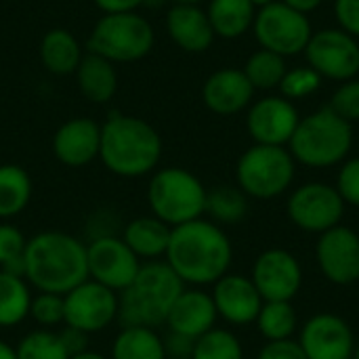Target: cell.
<instances>
[{
  "mask_svg": "<svg viewBox=\"0 0 359 359\" xmlns=\"http://www.w3.org/2000/svg\"><path fill=\"white\" fill-rule=\"evenodd\" d=\"M297 175V162L288 147L252 145L236 164V185L255 200H276L284 196Z\"/></svg>",
  "mask_w": 359,
  "mask_h": 359,
  "instance_id": "obj_8",
  "label": "cell"
},
{
  "mask_svg": "<svg viewBox=\"0 0 359 359\" xmlns=\"http://www.w3.org/2000/svg\"><path fill=\"white\" fill-rule=\"evenodd\" d=\"M164 341V349H166V358L168 359H189L191 351H194V339H187L183 334L170 332L166 337H162Z\"/></svg>",
  "mask_w": 359,
  "mask_h": 359,
  "instance_id": "obj_42",
  "label": "cell"
},
{
  "mask_svg": "<svg viewBox=\"0 0 359 359\" xmlns=\"http://www.w3.org/2000/svg\"><path fill=\"white\" fill-rule=\"evenodd\" d=\"M170 231L172 227H168L154 215L137 217L124 225L122 240L141 261H160L166 255Z\"/></svg>",
  "mask_w": 359,
  "mask_h": 359,
  "instance_id": "obj_24",
  "label": "cell"
},
{
  "mask_svg": "<svg viewBox=\"0 0 359 359\" xmlns=\"http://www.w3.org/2000/svg\"><path fill=\"white\" fill-rule=\"evenodd\" d=\"M282 2L288 4L290 8L303 13V15H309V13H313L316 8H320V4H322L324 0H282Z\"/></svg>",
  "mask_w": 359,
  "mask_h": 359,
  "instance_id": "obj_45",
  "label": "cell"
},
{
  "mask_svg": "<svg viewBox=\"0 0 359 359\" xmlns=\"http://www.w3.org/2000/svg\"><path fill=\"white\" fill-rule=\"evenodd\" d=\"M250 280L263 301L292 303L303 288V265L286 248H267L255 259Z\"/></svg>",
  "mask_w": 359,
  "mask_h": 359,
  "instance_id": "obj_15",
  "label": "cell"
},
{
  "mask_svg": "<svg viewBox=\"0 0 359 359\" xmlns=\"http://www.w3.org/2000/svg\"><path fill=\"white\" fill-rule=\"evenodd\" d=\"M204 183L181 166H168L151 172L147 185V204L151 215L168 227H179L206 215Z\"/></svg>",
  "mask_w": 359,
  "mask_h": 359,
  "instance_id": "obj_6",
  "label": "cell"
},
{
  "mask_svg": "<svg viewBox=\"0 0 359 359\" xmlns=\"http://www.w3.org/2000/svg\"><path fill=\"white\" fill-rule=\"evenodd\" d=\"M334 17L343 32L359 40V0H334Z\"/></svg>",
  "mask_w": 359,
  "mask_h": 359,
  "instance_id": "obj_41",
  "label": "cell"
},
{
  "mask_svg": "<svg viewBox=\"0 0 359 359\" xmlns=\"http://www.w3.org/2000/svg\"><path fill=\"white\" fill-rule=\"evenodd\" d=\"M242 72L246 74L255 90H273V88H280L288 67L282 55L259 48L257 53L248 57Z\"/></svg>",
  "mask_w": 359,
  "mask_h": 359,
  "instance_id": "obj_32",
  "label": "cell"
},
{
  "mask_svg": "<svg viewBox=\"0 0 359 359\" xmlns=\"http://www.w3.org/2000/svg\"><path fill=\"white\" fill-rule=\"evenodd\" d=\"M27 238L11 223H0V271L23 276V255Z\"/></svg>",
  "mask_w": 359,
  "mask_h": 359,
  "instance_id": "obj_35",
  "label": "cell"
},
{
  "mask_svg": "<svg viewBox=\"0 0 359 359\" xmlns=\"http://www.w3.org/2000/svg\"><path fill=\"white\" fill-rule=\"evenodd\" d=\"M34 194L32 179L17 164H0V221L21 215Z\"/></svg>",
  "mask_w": 359,
  "mask_h": 359,
  "instance_id": "obj_28",
  "label": "cell"
},
{
  "mask_svg": "<svg viewBox=\"0 0 359 359\" xmlns=\"http://www.w3.org/2000/svg\"><path fill=\"white\" fill-rule=\"evenodd\" d=\"M206 15L215 36L236 40L252 27L257 6L250 0H210Z\"/></svg>",
  "mask_w": 359,
  "mask_h": 359,
  "instance_id": "obj_26",
  "label": "cell"
},
{
  "mask_svg": "<svg viewBox=\"0 0 359 359\" xmlns=\"http://www.w3.org/2000/svg\"><path fill=\"white\" fill-rule=\"evenodd\" d=\"M210 297L215 301L219 320L227 322L229 326L255 324V320L265 303L263 297L259 294L257 286L252 284L250 276L231 273V271L212 284Z\"/></svg>",
  "mask_w": 359,
  "mask_h": 359,
  "instance_id": "obj_18",
  "label": "cell"
},
{
  "mask_svg": "<svg viewBox=\"0 0 359 359\" xmlns=\"http://www.w3.org/2000/svg\"><path fill=\"white\" fill-rule=\"evenodd\" d=\"M109 359H168L164 341L156 328L122 326L111 343Z\"/></svg>",
  "mask_w": 359,
  "mask_h": 359,
  "instance_id": "obj_27",
  "label": "cell"
},
{
  "mask_svg": "<svg viewBox=\"0 0 359 359\" xmlns=\"http://www.w3.org/2000/svg\"><path fill=\"white\" fill-rule=\"evenodd\" d=\"M257 359H307L297 339L286 341H265Z\"/></svg>",
  "mask_w": 359,
  "mask_h": 359,
  "instance_id": "obj_40",
  "label": "cell"
},
{
  "mask_svg": "<svg viewBox=\"0 0 359 359\" xmlns=\"http://www.w3.org/2000/svg\"><path fill=\"white\" fill-rule=\"evenodd\" d=\"M141 265V259L128 248L122 236H97L86 244L88 280H95L118 294L133 284Z\"/></svg>",
  "mask_w": 359,
  "mask_h": 359,
  "instance_id": "obj_11",
  "label": "cell"
},
{
  "mask_svg": "<svg viewBox=\"0 0 359 359\" xmlns=\"http://www.w3.org/2000/svg\"><path fill=\"white\" fill-rule=\"evenodd\" d=\"M156 34L151 23L133 13H103L93 25L86 50L105 57L111 63H130L147 57L154 48Z\"/></svg>",
  "mask_w": 359,
  "mask_h": 359,
  "instance_id": "obj_7",
  "label": "cell"
},
{
  "mask_svg": "<svg viewBox=\"0 0 359 359\" xmlns=\"http://www.w3.org/2000/svg\"><path fill=\"white\" fill-rule=\"evenodd\" d=\"M299 122L301 116L297 105L282 95H269L255 101L246 116L248 135L257 145L288 147Z\"/></svg>",
  "mask_w": 359,
  "mask_h": 359,
  "instance_id": "obj_17",
  "label": "cell"
},
{
  "mask_svg": "<svg viewBox=\"0 0 359 359\" xmlns=\"http://www.w3.org/2000/svg\"><path fill=\"white\" fill-rule=\"evenodd\" d=\"M322 76L311 69L309 65L305 67H294V69H288L282 84H280V93L282 97H286L288 101H299V99H305L313 93L320 90L322 86Z\"/></svg>",
  "mask_w": 359,
  "mask_h": 359,
  "instance_id": "obj_36",
  "label": "cell"
},
{
  "mask_svg": "<svg viewBox=\"0 0 359 359\" xmlns=\"http://www.w3.org/2000/svg\"><path fill=\"white\" fill-rule=\"evenodd\" d=\"M23 278L38 292L67 294L88 280L86 244L65 231H40L27 238Z\"/></svg>",
  "mask_w": 359,
  "mask_h": 359,
  "instance_id": "obj_2",
  "label": "cell"
},
{
  "mask_svg": "<svg viewBox=\"0 0 359 359\" xmlns=\"http://www.w3.org/2000/svg\"><path fill=\"white\" fill-rule=\"evenodd\" d=\"M99 158L116 177L139 179L158 168L162 139L149 122L114 111L101 124Z\"/></svg>",
  "mask_w": 359,
  "mask_h": 359,
  "instance_id": "obj_3",
  "label": "cell"
},
{
  "mask_svg": "<svg viewBox=\"0 0 359 359\" xmlns=\"http://www.w3.org/2000/svg\"><path fill=\"white\" fill-rule=\"evenodd\" d=\"M189 359H244V347L236 332L217 326L196 339Z\"/></svg>",
  "mask_w": 359,
  "mask_h": 359,
  "instance_id": "obj_33",
  "label": "cell"
},
{
  "mask_svg": "<svg viewBox=\"0 0 359 359\" xmlns=\"http://www.w3.org/2000/svg\"><path fill=\"white\" fill-rule=\"evenodd\" d=\"M32 286L23 276L0 271V328H13L29 318Z\"/></svg>",
  "mask_w": 359,
  "mask_h": 359,
  "instance_id": "obj_29",
  "label": "cell"
},
{
  "mask_svg": "<svg viewBox=\"0 0 359 359\" xmlns=\"http://www.w3.org/2000/svg\"><path fill=\"white\" fill-rule=\"evenodd\" d=\"M103 13H133L139 6H145L147 0H93Z\"/></svg>",
  "mask_w": 359,
  "mask_h": 359,
  "instance_id": "obj_44",
  "label": "cell"
},
{
  "mask_svg": "<svg viewBox=\"0 0 359 359\" xmlns=\"http://www.w3.org/2000/svg\"><path fill=\"white\" fill-rule=\"evenodd\" d=\"M255 88L246 74L236 67H225L210 74L202 86L204 105L219 116H233L252 103Z\"/></svg>",
  "mask_w": 359,
  "mask_h": 359,
  "instance_id": "obj_21",
  "label": "cell"
},
{
  "mask_svg": "<svg viewBox=\"0 0 359 359\" xmlns=\"http://www.w3.org/2000/svg\"><path fill=\"white\" fill-rule=\"evenodd\" d=\"M257 8H263V6H267V4H271V2H276V0H250Z\"/></svg>",
  "mask_w": 359,
  "mask_h": 359,
  "instance_id": "obj_48",
  "label": "cell"
},
{
  "mask_svg": "<svg viewBox=\"0 0 359 359\" xmlns=\"http://www.w3.org/2000/svg\"><path fill=\"white\" fill-rule=\"evenodd\" d=\"M252 32L261 48L282 55L284 59L305 53L313 36L309 17L290 8L282 0H276L257 11Z\"/></svg>",
  "mask_w": 359,
  "mask_h": 359,
  "instance_id": "obj_10",
  "label": "cell"
},
{
  "mask_svg": "<svg viewBox=\"0 0 359 359\" xmlns=\"http://www.w3.org/2000/svg\"><path fill=\"white\" fill-rule=\"evenodd\" d=\"M65 303V326L76 328L84 334H95L105 330L118 320L120 303L118 292L101 286L95 280H84L67 294Z\"/></svg>",
  "mask_w": 359,
  "mask_h": 359,
  "instance_id": "obj_12",
  "label": "cell"
},
{
  "mask_svg": "<svg viewBox=\"0 0 359 359\" xmlns=\"http://www.w3.org/2000/svg\"><path fill=\"white\" fill-rule=\"evenodd\" d=\"M299 345L307 359H353L358 337L339 313L322 311L299 328Z\"/></svg>",
  "mask_w": 359,
  "mask_h": 359,
  "instance_id": "obj_14",
  "label": "cell"
},
{
  "mask_svg": "<svg viewBox=\"0 0 359 359\" xmlns=\"http://www.w3.org/2000/svg\"><path fill=\"white\" fill-rule=\"evenodd\" d=\"M101 149V124L90 118H72L63 122L53 137L55 158L69 166L82 168L99 158Z\"/></svg>",
  "mask_w": 359,
  "mask_h": 359,
  "instance_id": "obj_19",
  "label": "cell"
},
{
  "mask_svg": "<svg viewBox=\"0 0 359 359\" xmlns=\"http://www.w3.org/2000/svg\"><path fill=\"white\" fill-rule=\"evenodd\" d=\"M248 196L238 185H217L206 194V215L217 225H238L248 215Z\"/></svg>",
  "mask_w": 359,
  "mask_h": 359,
  "instance_id": "obj_31",
  "label": "cell"
},
{
  "mask_svg": "<svg viewBox=\"0 0 359 359\" xmlns=\"http://www.w3.org/2000/svg\"><path fill=\"white\" fill-rule=\"evenodd\" d=\"M347 204L334 185L322 181H309L294 187L286 200V215L290 223L313 236L343 225Z\"/></svg>",
  "mask_w": 359,
  "mask_h": 359,
  "instance_id": "obj_9",
  "label": "cell"
},
{
  "mask_svg": "<svg viewBox=\"0 0 359 359\" xmlns=\"http://www.w3.org/2000/svg\"><path fill=\"white\" fill-rule=\"evenodd\" d=\"M353 359H359V341H358V347H355V353H353Z\"/></svg>",
  "mask_w": 359,
  "mask_h": 359,
  "instance_id": "obj_50",
  "label": "cell"
},
{
  "mask_svg": "<svg viewBox=\"0 0 359 359\" xmlns=\"http://www.w3.org/2000/svg\"><path fill=\"white\" fill-rule=\"evenodd\" d=\"M316 261L322 276L334 286L359 282V233L347 225H337L316 242Z\"/></svg>",
  "mask_w": 359,
  "mask_h": 359,
  "instance_id": "obj_16",
  "label": "cell"
},
{
  "mask_svg": "<svg viewBox=\"0 0 359 359\" xmlns=\"http://www.w3.org/2000/svg\"><path fill=\"white\" fill-rule=\"evenodd\" d=\"M172 4H200L202 0H170Z\"/></svg>",
  "mask_w": 359,
  "mask_h": 359,
  "instance_id": "obj_49",
  "label": "cell"
},
{
  "mask_svg": "<svg viewBox=\"0 0 359 359\" xmlns=\"http://www.w3.org/2000/svg\"><path fill=\"white\" fill-rule=\"evenodd\" d=\"M337 191L345 200L347 206L359 208V156L345 160L337 175Z\"/></svg>",
  "mask_w": 359,
  "mask_h": 359,
  "instance_id": "obj_39",
  "label": "cell"
},
{
  "mask_svg": "<svg viewBox=\"0 0 359 359\" xmlns=\"http://www.w3.org/2000/svg\"><path fill=\"white\" fill-rule=\"evenodd\" d=\"M82 57L84 53L78 38L63 27L48 29L40 40V61L44 69L55 76L74 74Z\"/></svg>",
  "mask_w": 359,
  "mask_h": 359,
  "instance_id": "obj_25",
  "label": "cell"
},
{
  "mask_svg": "<svg viewBox=\"0 0 359 359\" xmlns=\"http://www.w3.org/2000/svg\"><path fill=\"white\" fill-rule=\"evenodd\" d=\"M353 147V126L328 105L301 118L288 151L297 164L307 168H330L347 160Z\"/></svg>",
  "mask_w": 359,
  "mask_h": 359,
  "instance_id": "obj_5",
  "label": "cell"
},
{
  "mask_svg": "<svg viewBox=\"0 0 359 359\" xmlns=\"http://www.w3.org/2000/svg\"><path fill=\"white\" fill-rule=\"evenodd\" d=\"M69 359H109V358H107V355H103V353H99V351H90V349H84V351H80V353L72 355Z\"/></svg>",
  "mask_w": 359,
  "mask_h": 359,
  "instance_id": "obj_46",
  "label": "cell"
},
{
  "mask_svg": "<svg viewBox=\"0 0 359 359\" xmlns=\"http://www.w3.org/2000/svg\"><path fill=\"white\" fill-rule=\"evenodd\" d=\"M164 261L185 286L204 288L229 273L233 246L221 225L202 217L172 227Z\"/></svg>",
  "mask_w": 359,
  "mask_h": 359,
  "instance_id": "obj_1",
  "label": "cell"
},
{
  "mask_svg": "<svg viewBox=\"0 0 359 359\" xmlns=\"http://www.w3.org/2000/svg\"><path fill=\"white\" fill-rule=\"evenodd\" d=\"M0 359H17L15 347H11L8 343L0 341Z\"/></svg>",
  "mask_w": 359,
  "mask_h": 359,
  "instance_id": "obj_47",
  "label": "cell"
},
{
  "mask_svg": "<svg viewBox=\"0 0 359 359\" xmlns=\"http://www.w3.org/2000/svg\"><path fill=\"white\" fill-rule=\"evenodd\" d=\"M166 29L172 42L185 53H204L217 38L200 4H172L166 15Z\"/></svg>",
  "mask_w": 359,
  "mask_h": 359,
  "instance_id": "obj_22",
  "label": "cell"
},
{
  "mask_svg": "<svg viewBox=\"0 0 359 359\" xmlns=\"http://www.w3.org/2000/svg\"><path fill=\"white\" fill-rule=\"evenodd\" d=\"M307 65L322 78L347 82L359 74V42L341 27L313 32L305 48Z\"/></svg>",
  "mask_w": 359,
  "mask_h": 359,
  "instance_id": "obj_13",
  "label": "cell"
},
{
  "mask_svg": "<svg viewBox=\"0 0 359 359\" xmlns=\"http://www.w3.org/2000/svg\"><path fill=\"white\" fill-rule=\"evenodd\" d=\"M74 74H76L78 90L90 103H107L114 99V95L118 90L116 63L107 61L101 55L86 50Z\"/></svg>",
  "mask_w": 359,
  "mask_h": 359,
  "instance_id": "obj_23",
  "label": "cell"
},
{
  "mask_svg": "<svg viewBox=\"0 0 359 359\" xmlns=\"http://www.w3.org/2000/svg\"><path fill=\"white\" fill-rule=\"evenodd\" d=\"M59 337H61L65 349L69 351V355H76V353L88 349V347H86V337H88V334H84V332H80V330H76V328L65 326V328L59 332Z\"/></svg>",
  "mask_w": 359,
  "mask_h": 359,
  "instance_id": "obj_43",
  "label": "cell"
},
{
  "mask_svg": "<svg viewBox=\"0 0 359 359\" xmlns=\"http://www.w3.org/2000/svg\"><path fill=\"white\" fill-rule=\"evenodd\" d=\"M17 359H69V351L65 349L59 332L36 328L27 332L15 347Z\"/></svg>",
  "mask_w": 359,
  "mask_h": 359,
  "instance_id": "obj_34",
  "label": "cell"
},
{
  "mask_svg": "<svg viewBox=\"0 0 359 359\" xmlns=\"http://www.w3.org/2000/svg\"><path fill=\"white\" fill-rule=\"evenodd\" d=\"M334 114H339L343 120H347L349 124L359 122V80H347L343 82L334 95H332V101L328 105Z\"/></svg>",
  "mask_w": 359,
  "mask_h": 359,
  "instance_id": "obj_38",
  "label": "cell"
},
{
  "mask_svg": "<svg viewBox=\"0 0 359 359\" xmlns=\"http://www.w3.org/2000/svg\"><path fill=\"white\" fill-rule=\"evenodd\" d=\"M255 326L265 341H286L294 339L299 332V316L290 301H265Z\"/></svg>",
  "mask_w": 359,
  "mask_h": 359,
  "instance_id": "obj_30",
  "label": "cell"
},
{
  "mask_svg": "<svg viewBox=\"0 0 359 359\" xmlns=\"http://www.w3.org/2000/svg\"><path fill=\"white\" fill-rule=\"evenodd\" d=\"M183 290L185 284L166 261H147L133 284L118 294V320L122 326H166L168 313Z\"/></svg>",
  "mask_w": 359,
  "mask_h": 359,
  "instance_id": "obj_4",
  "label": "cell"
},
{
  "mask_svg": "<svg viewBox=\"0 0 359 359\" xmlns=\"http://www.w3.org/2000/svg\"><path fill=\"white\" fill-rule=\"evenodd\" d=\"M217 320H219V313H217L210 292L202 288L185 286V290L179 294V299L175 301L168 313L166 326L170 332H177L196 341L202 334L217 328Z\"/></svg>",
  "mask_w": 359,
  "mask_h": 359,
  "instance_id": "obj_20",
  "label": "cell"
},
{
  "mask_svg": "<svg viewBox=\"0 0 359 359\" xmlns=\"http://www.w3.org/2000/svg\"><path fill=\"white\" fill-rule=\"evenodd\" d=\"M29 318L44 330H50L53 326H61L65 322V303L61 294L53 292H38L32 297L29 305Z\"/></svg>",
  "mask_w": 359,
  "mask_h": 359,
  "instance_id": "obj_37",
  "label": "cell"
}]
</instances>
